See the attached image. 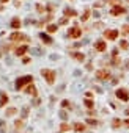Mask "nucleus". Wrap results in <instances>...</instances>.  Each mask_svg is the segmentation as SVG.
Returning <instances> with one entry per match:
<instances>
[{"label":"nucleus","instance_id":"32","mask_svg":"<svg viewBox=\"0 0 129 133\" xmlns=\"http://www.w3.org/2000/svg\"><path fill=\"white\" fill-rule=\"evenodd\" d=\"M124 124H126V127H129V119H126V121H124Z\"/></svg>","mask_w":129,"mask_h":133},{"label":"nucleus","instance_id":"3","mask_svg":"<svg viewBox=\"0 0 129 133\" xmlns=\"http://www.w3.org/2000/svg\"><path fill=\"white\" fill-rule=\"evenodd\" d=\"M116 97H118L120 100H123V102H127L129 100V92L126 89H118L116 91Z\"/></svg>","mask_w":129,"mask_h":133},{"label":"nucleus","instance_id":"26","mask_svg":"<svg viewBox=\"0 0 129 133\" xmlns=\"http://www.w3.org/2000/svg\"><path fill=\"white\" fill-rule=\"evenodd\" d=\"M88 16H90V11H85V14L82 16V20H87V19H88Z\"/></svg>","mask_w":129,"mask_h":133},{"label":"nucleus","instance_id":"15","mask_svg":"<svg viewBox=\"0 0 129 133\" xmlns=\"http://www.w3.org/2000/svg\"><path fill=\"white\" fill-rule=\"evenodd\" d=\"M73 58H76V60H79V61H84V58H85V55L84 53H73Z\"/></svg>","mask_w":129,"mask_h":133},{"label":"nucleus","instance_id":"37","mask_svg":"<svg viewBox=\"0 0 129 133\" xmlns=\"http://www.w3.org/2000/svg\"><path fill=\"white\" fill-rule=\"evenodd\" d=\"M127 2H129V0H127Z\"/></svg>","mask_w":129,"mask_h":133},{"label":"nucleus","instance_id":"28","mask_svg":"<svg viewBox=\"0 0 129 133\" xmlns=\"http://www.w3.org/2000/svg\"><path fill=\"white\" fill-rule=\"evenodd\" d=\"M27 110H28L27 107H24V108H22V118H25V116H27Z\"/></svg>","mask_w":129,"mask_h":133},{"label":"nucleus","instance_id":"14","mask_svg":"<svg viewBox=\"0 0 129 133\" xmlns=\"http://www.w3.org/2000/svg\"><path fill=\"white\" fill-rule=\"evenodd\" d=\"M25 91H27V94H32V96H36V89H35V86H30V85H28V88H27Z\"/></svg>","mask_w":129,"mask_h":133},{"label":"nucleus","instance_id":"36","mask_svg":"<svg viewBox=\"0 0 129 133\" xmlns=\"http://www.w3.org/2000/svg\"><path fill=\"white\" fill-rule=\"evenodd\" d=\"M0 133H3V132H2V130H0Z\"/></svg>","mask_w":129,"mask_h":133},{"label":"nucleus","instance_id":"34","mask_svg":"<svg viewBox=\"0 0 129 133\" xmlns=\"http://www.w3.org/2000/svg\"><path fill=\"white\" fill-rule=\"evenodd\" d=\"M124 113H126V114H129V108H127V110H126V111H124Z\"/></svg>","mask_w":129,"mask_h":133},{"label":"nucleus","instance_id":"29","mask_svg":"<svg viewBox=\"0 0 129 133\" xmlns=\"http://www.w3.org/2000/svg\"><path fill=\"white\" fill-rule=\"evenodd\" d=\"M68 129H69V127H68L66 124H63V125H61V132H66Z\"/></svg>","mask_w":129,"mask_h":133},{"label":"nucleus","instance_id":"21","mask_svg":"<svg viewBox=\"0 0 129 133\" xmlns=\"http://www.w3.org/2000/svg\"><path fill=\"white\" fill-rule=\"evenodd\" d=\"M120 47H121V49H127V47H129L127 41H121V42H120Z\"/></svg>","mask_w":129,"mask_h":133},{"label":"nucleus","instance_id":"16","mask_svg":"<svg viewBox=\"0 0 129 133\" xmlns=\"http://www.w3.org/2000/svg\"><path fill=\"white\" fill-rule=\"evenodd\" d=\"M112 125H113V127H115V129H116V127H120V125H121V121L115 118V119L112 121Z\"/></svg>","mask_w":129,"mask_h":133},{"label":"nucleus","instance_id":"33","mask_svg":"<svg viewBox=\"0 0 129 133\" xmlns=\"http://www.w3.org/2000/svg\"><path fill=\"white\" fill-rule=\"evenodd\" d=\"M3 124H5V122H3V121H2V119H0V127H3Z\"/></svg>","mask_w":129,"mask_h":133},{"label":"nucleus","instance_id":"22","mask_svg":"<svg viewBox=\"0 0 129 133\" xmlns=\"http://www.w3.org/2000/svg\"><path fill=\"white\" fill-rule=\"evenodd\" d=\"M60 118H61L63 121H66V119H68V113H66V111H60Z\"/></svg>","mask_w":129,"mask_h":133},{"label":"nucleus","instance_id":"1","mask_svg":"<svg viewBox=\"0 0 129 133\" xmlns=\"http://www.w3.org/2000/svg\"><path fill=\"white\" fill-rule=\"evenodd\" d=\"M30 82H32V75H25V77L17 78V80H16V89L24 88V86H25V85H28Z\"/></svg>","mask_w":129,"mask_h":133},{"label":"nucleus","instance_id":"4","mask_svg":"<svg viewBox=\"0 0 129 133\" xmlns=\"http://www.w3.org/2000/svg\"><path fill=\"white\" fill-rule=\"evenodd\" d=\"M80 34H82V31H80L79 27H73V28H69V30H68V36L69 38H79Z\"/></svg>","mask_w":129,"mask_h":133},{"label":"nucleus","instance_id":"18","mask_svg":"<svg viewBox=\"0 0 129 133\" xmlns=\"http://www.w3.org/2000/svg\"><path fill=\"white\" fill-rule=\"evenodd\" d=\"M47 31H49V33L57 31V25H49V27H47Z\"/></svg>","mask_w":129,"mask_h":133},{"label":"nucleus","instance_id":"35","mask_svg":"<svg viewBox=\"0 0 129 133\" xmlns=\"http://www.w3.org/2000/svg\"><path fill=\"white\" fill-rule=\"evenodd\" d=\"M2 2H8V0H2Z\"/></svg>","mask_w":129,"mask_h":133},{"label":"nucleus","instance_id":"6","mask_svg":"<svg viewBox=\"0 0 129 133\" xmlns=\"http://www.w3.org/2000/svg\"><path fill=\"white\" fill-rule=\"evenodd\" d=\"M11 39H13V41H27V36L22 34V33H13L11 34Z\"/></svg>","mask_w":129,"mask_h":133},{"label":"nucleus","instance_id":"24","mask_svg":"<svg viewBox=\"0 0 129 133\" xmlns=\"http://www.w3.org/2000/svg\"><path fill=\"white\" fill-rule=\"evenodd\" d=\"M64 14H66V16H76V11H73V9H66V11H64Z\"/></svg>","mask_w":129,"mask_h":133},{"label":"nucleus","instance_id":"19","mask_svg":"<svg viewBox=\"0 0 129 133\" xmlns=\"http://www.w3.org/2000/svg\"><path fill=\"white\" fill-rule=\"evenodd\" d=\"M87 124H90V125H98L99 122H98V121H95V119H87Z\"/></svg>","mask_w":129,"mask_h":133},{"label":"nucleus","instance_id":"25","mask_svg":"<svg viewBox=\"0 0 129 133\" xmlns=\"http://www.w3.org/2000/svg\"><path fill=\"white\" fill-rule=\"evenodd\" d=\"M14 113H16V110H14V108H10L8 111H7V114H8V116H13Z\"/></svg>","mask_w":129,"mask_h":133},{"label":"nucleus","instance_id":"30","mask_svg":"<svg viewBox=\"0 0 129 133\" xmlns=\"http://www.w3.org/2000/svg\"><path fill=\"white\" fill-rule=\"evenodd\" d=\"M61 107H63V108H64V107H69V103H68V100H63V102H61Z\"/></svg>","mask_w":129,"mask_h":133},{"label":"nucleus","instance_id":"20","mask_svg":"<svg viewBox=\"0 0 129 133\" xmlns=\"http://www.w3.org/2000/svg\"><path fill=\"white\" fill-rule=\"evenodd\" d=\"M74 129L77 130V132H82V130H84V124H76V125H74Z\"/></svg>","mask_w":129,"mask_h":133},{"label":"nucleus","instance_id":"7","mask_svg":"<svg viewBox=\"0 0 129 133\" xmlns=\"http://www.w3.org/2000/svg\"><path fill=\"white\" fill-rule=\"evenodd\" d=\"M124 11H126V9L123 8V6H120V5H118V6H113L110 13H112L113 16H118V14H123V13H124Z\"/></svg>","mask_w":129,"mask_h":133},{"label":"nucleus","instance_id":"23","mask_svg":"<svg viewBox=\"0 0 129 133\" xmlns=\"http://www.w3.org/2000/svg\"><path fill=\"white\" fill-rule=\"evenodd\" d=\"M85 105L88 107V108H93V100H90V99H85Z\"/></svg>","mask_w":129,"mask_h":133},{"label":"nucleus","instance_id":"5","mask_svg":"<svg viewBox=\"0 0 129 133\" xmlns=\"http://www.w3.org/2000/svg\"><path fill=\"white\" fill-rule=\"evenodd\" d=\"M96 77H98L99 80H107V78H110V72L105 71V69H101V71L96 72Z\"/></svg>","mask_w":129,"mask_h":133},{"label":"nucleus","instance_id":"13","mask_svg":"<svg viewBox=\"0 0 129 133\" xmlns=\"http://www.w3.org/2000/svg\"><path fill=\"white\" fill-rule=\"evenodd\" d=\"M39 38L43 39L44 42H47V44H50V42H52V39H50V38L47 36V34H44V33H41V34H39Z\"/></svg>","mask_w":129,"mask_h":133},{"label":"nucleus","instance_id":"10","mask_svg":"<svg viewBox=\"0 0 129 133\" xmlns=\"http://www.w3.org/2000/svg\"><path fill=\"white\" fill-rule=\"evenodd\" d=\"M27 50H28V47H25V45H22V47H17V49H16V55L21 56V55H24Z\"/></svg>","mask_w":129,"mask_h":133},{"label":"nucleus","instance_id":"8","mask_svg":"<svg viewBox=\"0 0 129 133\" xmlns=\"http://www.w3.org/2000/svg\"><path fill=\"white\" fill-rule=\"evenodd\" d=\"M105 36H107L109 39H115L116 36H118V31L116 30H107L105 31Z\"/></svg>","mask_w":129,"mask_h":133},{"label":"nucleus","instance_id":"12","mask_svg":"<svg viewBox=\"0 0 129 133\" xmlns=\"http://www.w3.org/2000/svg\"><path fill=\"white\" fill-rule=\"evenodd\" d=\"M11 27H13V28H19V27H21V20L14 17V19L11 20Z\"/></svg>","mask_w":129,"mask_h":133},{"label":"nucleus","instance_id":"31","mask_svg":"<svg viewBox=\"0 0 129 133\" xmlns=\"http://www.w3.org/2000/svg\"><path fill=\"white\" fill-rule=\"evenodd\" d=\"M17 127H22V122H21V121H16V129H17Z\"/></svg>","mask_w":129,"mask_h":133},{"label":"nucleus","instance_id":"27","mask_svg":"<svg viewBox=\"0 0 129 133\" xmlns=\"http://www.w3.org/2000/svg\"><path fill=\"white\" fill-rule=\"evenodd\" d=\"M123 33H124V34H129V25H124V27H123Z\"/></svg>","mask_w":129,"mask_h":133},{"label":"nucleus","instance_id":"11","mask_svg":"<svg viewBox=\"0 0 129 133\" xmlns=\"http://www.w3.org/2000/svg\"><path fill=\"white\" fill-rule=\"evenodd\" d=\"M96 49H98L99 52H104L105 49H107V47H105V42H104V41H98V42H96Z\"/></svg>","mask_w":129,"mask_h":133},{"label":"nucleus","instance_id":"2","mask_svg":"<svg viewBox=\"0 0 129 133\" xmlns=\"http://www.w3.org/2000/svg\"><path fill=\"white\" fill-rule=\"evenodd\" d=\"M41 74H43V77L47 80L49 85H52L55 82V72L54 71H50V69H43V72H41Z\"/></svg>","mask_w":129,"mask_h":133},{"label":"nucleus","instance_id":"9","mask_svg":"<svg viewBox=\"0 0 129 133\" xmlns=\"http://www.w3.org/2000/svg\"><path fill=\"white\" fill-rule=\"evenodd\" d=\"M7 102H8V96L2 91V92H0V107H3Z\"/></svg>","mask_w":129,"mask_h":133},{"label":"nucleus","instance_id":"17","mask_svg":"<svg viewBox=\"0 0 129 133\" xmlns=\"http://www.w3.org/2000/svg\"><path fill=\"white\" fill-rule=\"evenodd\" d=\"M28 50H30L33 55H43V50H38V49H28Z\"/></svg>","mask_w":129,"mask_h":133}]
</instances>
